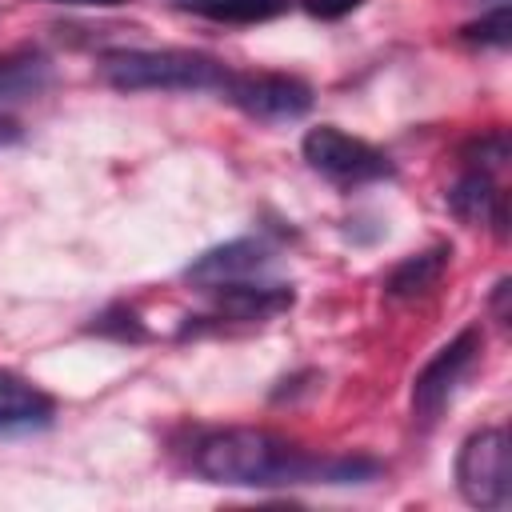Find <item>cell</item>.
I'll use <instances>...</instances> for the list:
<instances>
[{
  "label": "cell",
  "instance_id": "1",
  "mask_svg": "<svg viewBox=\"0 0 512 512\" xmlns=\"http://www.w3.org/2000/svg\"><path fill=\"white\" fill-rule=\"evenodd\" d=\"M192 468L212 484L280 488V484H356L376 472L368 460H312L264 428L208 432L192 448Z\"/></svg>",
  "mask_w": 512,
  "mask_h": 512
},
{
  "label": "cell",
  "instance_id": "2",
  "mask_svg": "<svg viewBox=\"0 0 512 512\" xmlns=\"http://www.w3.org/2000/svg\"><path fill=\"white\" fill-rule=\"evenodd\" d=\"M100 72L120 92H224L232 76L216 56L188 48H120L100 60Z\"/></svg>",
  "mask_w": 512,
  "mask_h": 512
},
{
  "label": "cell",
  "instance_id": "3",
  "mask_svg": "<svg viewBox=\"0 0 512 512\" xmlns=\"http://www.w3.org/2000/svg\"><path fill=\"white\" fill-rule=\"evenodd\" d=\"M456 488L472 508H504L512 496L508 432L480 428L456 452Z\"/></svg>",
  "mask_w": 512,
  "mask_h": 512
},
{
  "label": "cell",
  "instance_id": "4",
  "mask_svg": "<svg viewBox=\"0 0 512 512\" xmlns=\"http://www.w3.org/2000/svg\"><path fill=\"white\" fill-rule=\"evenodd\" d=\"M300 152H304L308 168L328 176L332 184H372V180L392 176V160L380 148H372L360 136H348L336 124L308 128Z\"/></svg>",
  "mask_w": 512,
  "mask_h": 512
},
{
  "label": "cell",
  "instance_id": "5",
  "mask_svg": "<svg viewBox=\"0 0 512 512\" xmlns=\"http://www.w3.org/2000/svg\"><path fill=\"white\" fill-rule=\"evenodd\" d=\"M480 348H484L480 328H464L416 372V380H412V416L420 424H432L444 412V404L452 400L456 384L468 376V368H472Z\"/></svg>",
  "mask_w": 512,
  "mask_h": 512
},
{
  "label": "cell",
  "instance_id": "6",
  "mask_svg": "<svg viewBox=\"0 0 512 512\" xmlns=\"http://www.w3.org/2000/svg\"><path fill=\"white\" fill-rule=\"evenodd\" d=\"M224 96L252 120H300L312 108V88L288 72H232Z\"/></svg>",
  "mask_w": 512,
  "mask_h": 512
},
{
  "label": "cell",
  "instance_id": "7",
  "mask_svg": "<svg viewBox=\"0 0 512 512\" xmlns=\"http://www.w3.org/2000/svg\"><path fill=\"white\" fill-rule=\"evenodd\" d=\"M264 264H268V248H264L260 240L240 236V240H228V244H216V248L200 252V256L184 268V276H188L192 284H200V288L212 292V288H224V284L252 280Z\"/></svg>",
  "mask_w": 512,
  "mask_h": 512
},
{
  "label": "cell",
  "instance_id": "8",
  "mask_svg": "<svg viewBox=\"0 0 512 512\" xmlns=\"http://www.w3.org/2000/svg\"><path fill=\"white\" fill-rule=\"evenodd\" d=\"M212 292H216V312H212L216 320L252 324V320H272L284 308H292V288H284V284L240 280V284H224V288H212Z\"/></svg>",
  "mask_w": 512,
  "mask_h": 512
},
{
  "label": "cell",
  "instance_id": "9",
  "mask_svg": "<svg viewBox=\"0 0 512 512\" xmlns=\"http://www.w3.org/2000/svg\"><path fill=\"white\" fill-rule=\"evenodd\" d=\"M52 396L12 368H0V432H28L52 424Z\"/></svg>",
  "mask_w": 512,
  "mask_h": 512
},
{
  "label": "cell",
  "instance_id": "10",
  "mask_svg": "<svg viewBox=\"0 0 512 512\" xmlns=\"http://www.w3.org/2000/svg\"><path fill=\"white\" fill-rule=\"evenodd\" d=\"M444 264H448V248H428V252H416L408 260H400L384 284L388 296L396 300H412V296H424L428 288H436V280L444 276Z\"/></svg>",
  "mask_w": 512,
  "mask_h": 512
},
{
  "label": "cell",
  "instance_id": "11",
  "mask_svg": "<svg viewBox=\"0 0 512 512\" xmlns=\"http://www.w3.org/2000/svg\"><path fill=\"white\" fill-rule=\"evenodd\" d=\"M448 204H452V212H456L460 220H468V224H488V220L500 224V192H496V184H492L488 172H476V168H472V172L448 192Z\"/></svg>",
  "mask_w": 512,
  "mask_h": 512
},
{
  "label": "cell",
  "instance_id": "12",
  "mask_svg": "<svg viewBox=\"0 0 512 512\" xmlns=\"http://www.w3.org/2000/svg\"><path fill=\"white\" fill-rule=\"evenodd\" d=\"M172 4L196 16H208V20H220V24H256L288 8V0H172Z\"/></svg>",
  "mask_w": 512,
  "mask_h": 512
},
{
  "label": "cell",
  "instance_id": "13",
  "mask_svg": "<svg viewBox=\"0 0 512 512\" xmlns=\"http://www.w3.org/2000/svg\"><path fill=\"white\" fill-rule=\"evenodd\" d=\"M508 32H512L508 4H500L488 16H480L476 24H464V40H480V44H492V48H504L508 44Z\"/></svg>",
  "mask_w": 512,
  "mask_h": 512
},
{
  "label": "cell",
  "instance_id": "14",
  "mask_svg": "<svg viewBox=\"0 0 512 512\" xmlns=\"http://www.w3.org/2000/svg\"><path fill=\"white\" fill-rule=\"evenodd\" d=\"M364 0H304V8L320 20H336V16H348L352 8H360Z\"/></svg>",
  "mask_w": 512,
  "mask_h": 512
},
{
  "label": "cell",
  "instance_id": "15",
  "mask_svg": "<svg viewBox=\"0 0 512 512\" xmlns=\"http://www.w3.org/2000/svg\"><path fill=\"white\" fill-rule=\"evenodd\" d=\"M48 4H80V8H120L124 0H48Z\"/></svg>",
  "mask_w": 512,
  "mask_h": 512
},
{
  "label": "cell",
  "instance_id": "16",
  "mask_svg": "<svg viewBox=\"0 0 512 512\" xmlns=\"http://www.w3.org/2000/svg\"><path fill=\"white\" fill-rule=\"evenodd\" d=\"M8 140H16V124L12 120H0V144H8Z\"/></svg>",
  "mask_w": 512,
  "mask_h": 512
}]
</instances>
